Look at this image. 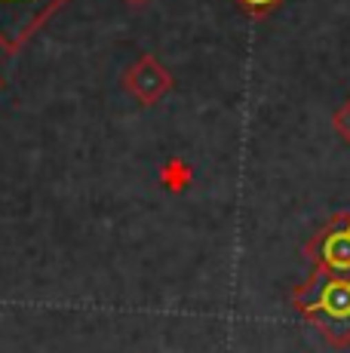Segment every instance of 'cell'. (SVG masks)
I'll list each match as a JSON object with an SVG mask.
<instances>
[{
  "label": "cell",
  "mask_w": 350,
  "mask_h": 353,
  "mask_svg": "<svg viewBox=\"0 0 350 353\" xmlns=\"http://www.w3.org/2000/svg\"><path fill=\"white\" fill-rule=\"evenodd\" d=\"M311 258L320 270L350 274V215H341L316 234L311 243Z\"/></svg>",
  "instance_id": "cell-3"
},
{
  "label": "cell",
  "mask_w": 350,
  "mask_h": 353,
  "mask_svg": "<svg viewBox=\"0 0 350 353\" xmlns=\"http://www.w3.org/2000/svg\"><path fill=\"white\" fill-rule=\"evenodd\" d=\"M240 6L249 12V16H267V12H274L282 0H237Z\"/></svg>",
  "instance_id": "cell-4"
},
{
  "label": "cell",
  "mask_w": 350,
  "mask_h": 353,
  "mask_svg": "<svg viewBox=\"0 0 350 353\" xmlns=\"http://www.w3.org/2000/svg\"><path fill=\"white\" fill-rule=\"evenodd\" d=\"M295 307L332 344L350 341V274L316 270L313 280L295 292Z\"/></svg>",
  "instance_id": "cell-1"
},
{
  "label": "cell",
  "mask_w": 350,
  "mask_h": 353,
  "mask_svg": "<svg viewBox=\"0 0 350 353\" xmlns=\"http://www.w3.org/2000/svg\"><path fill=\"white\" fill-rule=\"evenodd\" d=\"M68 0H0V46L16 52Z\"/></svg>",
  "instance_id": "cell-2"
},
{
  "label": "cell",
  "mask_w": 350,
  "mask_h": 353,
  "mask_svg": "<svg viewBox=\"0 0 350 353\" xmlns=\"http://www.w3.org/2000/svg\"><path fill=\"white\" fill-rule=\"evenodd\" d=\"M130 3H145V0H130Z\"/></svg>",
  "instance_id": "cell-5"
}]
</instances>
